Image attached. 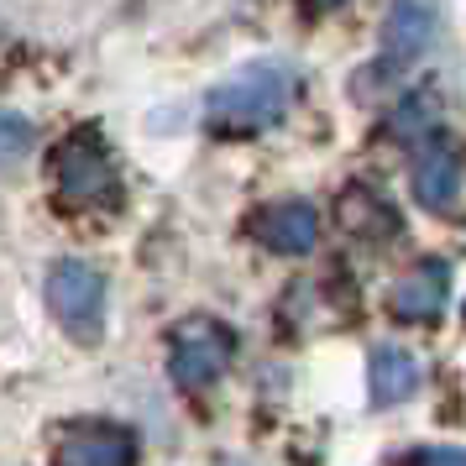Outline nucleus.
<instances>
[{
    "label": "nucleus",
    "instance_id": "nucleus-3",
    "mask_svg": "<svg viewBox=\"0 0 466 466\" xmlns=\"http://www.w3.org/2000/svg\"><path fill=\"white\" fill-rule=\"evenodd\" d=\"M236 357V336L210 315H189L168 330V378L178 388H210Z\"/></svg>",
    "mask_w": 466,
    "mask_h": 466
},
{
    "label": "nucleus",
    "instance_id": "nucleus-8",
    "mask_svg": "<svg viewBox=\"0 0 466 466\" xmlns=\"http://www.w3.org/2000/svg\"><path fill=\"white\" fill-rule=\"evenodd\" d=\"M409 189L424 210H451L456 194H461V157L445 147V142H430V147L414 157V173H409Z\"/></svg>",
    "mask_w": 466,
    "mask_h": 466
},
{
    "label": "nucleus",
    "instance_id": "nucleus-11",
    "mask_svg": "<svg viewBox=\"0 0 466 466\" xmlns=\"http://www.w3.org/2000/svg\"><path fill=\"white\" fill-rule=\"evenodd\" d=\"M32 121L26 116H16V110H0V163H16V157H26L32 152Z\"/></svg>",
    "mask_w": 466,
    "mask_h": 466
},
{
    "label": "nucleus",
    "instance_id": "nucleus-5",
    "mask_svg": "<svg viewBox=\"0 0 466 466\" xmlns=\"http://www.w3.org/2000/svg\"><path fill=\"white\" fill-rule=\"evenodd\" d=\"M53 173H58V194L74 199V205H95L116 189V168H110L106 147L95 142V131H79L68 137L58 157H53Z\"/></svg>",
    "mask_w": 466,
    "mask_h": 466
},
{
    "label": "nucleus",
    "instance_id": "nucleus-13",
    "mask_svg": "<svg viewBox=\"0 0 466 466\" xmlns=\"http://www.w3.org/2000/svg\"><path fill=\"white\" fill-rule=\"evenodd\" d=\"M309 5H319V11H336V5H346V0H309Z\"/></svg>",
    "mask_w": 466,
    "mask_h": 466
},
{
    "label": "nucleus",
    "instance_id": "nucleus-4",
    "mask_svg": "<svg viewBox=\"0 0 466 466\" xmlns=\"http://www.w3.org/2000/svg\"><path fill=\"white\" fill-rule=\"evenodd\" d=\"M435 32H441L435 0H393V11L382 22V74H403L409 64H420Z\"/></svg>",
    "mask_w": 466,
    "mask_h": 466
},
{
    "label": "nucleus",
    "instance_id": "nucleus-9",
    "mask_svg": "<svg viewBox=\"0 0 466 466\" xmlns=\"http://www.w3.org/2000/svg\"><path fill=\"white\" fill-rule=\"evenodd\" d=\"M367 388H372V403H378V409H393V403L414 399V388H420V361L409 357L403 346H378L372 361H367Z\"/></svg>",
    "mask_w": 466,
    "mask_h": 466
},
{
    "label": "nucleus",
    "instance_id": "nucleus-7",
    "mask_svg": "<svg viewBox=\"0 0 466 466\" xmlns=\"http://www.w3.org/2000/svg\"><path fill=\"white\" fill-rule=\"evenodd\" d=\"M53 466H137V435L127 424H74L53 451Z\"/></svg>",
    "mask_w": 466,
    "mask_h": 466
},
{
    "label": "nucleus",
    "instance_id": "nucleus-12",
    "mask_svg": "<svg viewBox=\"0 0 466 466\" xmlns=\"http://www.w3.org/2000/svg\"><path fill=\"white\" fill-rule=\"evenodd\" d=\"M399 466H466L461 445H424V451H409Z\"/></svg>",
    "mask_w": 466,
    "mask_h": 466
},
{
    "label": "nucleus",
    "instance_id": "nucleus-6",
    "mask_svg": "<svg viewBox=\"0 0 466 466\" xmlns=\"http://www.w3.org/2000/svg\"><path fill=\"white\" fill-rule=\"evenodd\" d=\"M247 231L278 257H304V252H315V241H319V215L304 199H273V205H262L252 215Z\"/></svg>",
    "mask_w": 466,
    "mask_h": 466
},
{
    "label": "nucleus",
    "instance_id": "nucleus-1",
    "mask_svg": "<svg viewBox=\"0 0 466 466\" xmlns=\"http://www.w3.org/2000/svg\"><path fill=\"white\" fill-rule=\"evenodd\" d=\"M294 89H299V74L289 64H247L236 68L231 79L205 95V127L215 137H252V131H268L278 127L289 106H294Z\"/></svg>",
    "mask_w": 466,
    "mask_h": 466
},
{
    "label": "nucleus",
    "instance_id": "nucleus-2",
    "mask_svg": "<svg viewBox=\"0 0 466 466\" xmlns=\"http://www.w3.org/2000/svg\"><path fill=\"white\" fill-rule=\"evenodd\" d=\"M47 309L64 325V336H74L79 346H95L106 336V273L95 262L64 257L47 273Z\"/></svg>",
    "mask_w": 466,
    "mask_h": 466
},
{
    "label": "nucleus",
    "instance_id": "nucleus-10",
    "mask_svg": "<svg viewBox=\"0 0 466 466\" xmlns=\"http://www.w3.org/2000/svg\"><path fill=\"white\" fill-rule=\"evenodd\" d=\"M451 304V273L445 262H424L420 273H409L393 289V315L399 319H435Z\"/></svg>",
    "mask_w": 466,
    "mask_h": 466
}]
</instances>
